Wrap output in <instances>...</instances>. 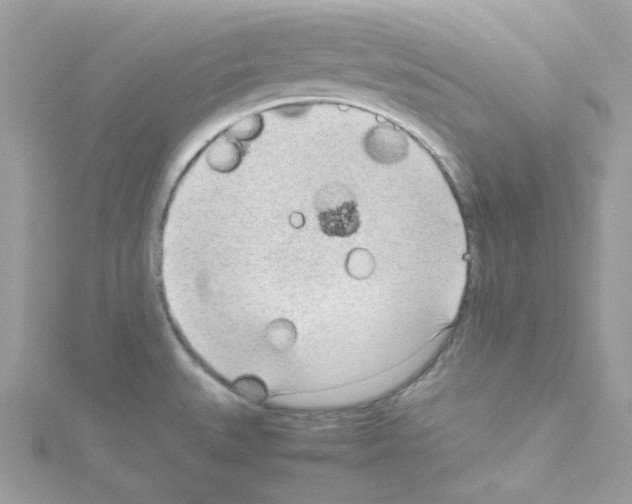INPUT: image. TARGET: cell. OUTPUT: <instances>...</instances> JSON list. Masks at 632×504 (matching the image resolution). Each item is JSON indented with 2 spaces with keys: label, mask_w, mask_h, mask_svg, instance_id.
Masks as SVG:
<instances>
[{
  "label": "cell",
  "mask_w": 632,
  "mask_h": 504,
  "mask_svg": "<svg viewBox=\"0 0 632 504\" xmlns=\"http://www.w3.org/2000/svg\"><path fill=\"white\" fill-rule=\"evenodd\" d=\"M319 225L329 236L346 237L359 227L357 203L350 191L340 184H331L317 195Z\"/></svg>",
  "instance_id": "obj_1"
}]
</instances>
